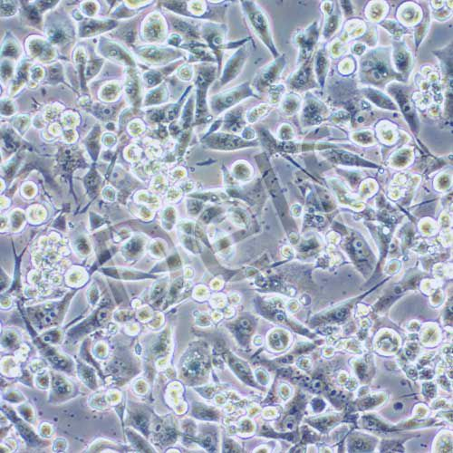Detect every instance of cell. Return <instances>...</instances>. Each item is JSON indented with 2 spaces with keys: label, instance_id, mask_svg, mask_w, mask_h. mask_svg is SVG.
Returning a JSON list of instances; mask_svg holds the SVG:
<instances>
[{
  "label": "cell",
  "instance_id": "cell-35",
  "mask_svg": "<svg viewBox=\"0 0 453 453\" xmlns=\"http://www.w3.org/2000/svg\"><path fill=\"white\" fill-rule=\"evenodd\" d=\"M393 408H394V410H395V411H403V403H401V402L395 403V404H394V406H393Z\"/></svg>",
  "mask_w": 453,
  "mask_h": 453
},
{
  "label": "cell",
  "instance_id": "cell-40",
  "mask_svg": "<svg viewBox=\"0 0 453 453\" xmlns=\"http://www.w3.org/2000/svg\"><path fill=\"white\" fill-rule=\"evenodd\" d=\"M277 320H278V321H283V320H284V316L281 315H277Z\"/></svg>",
  "mask_w": 453,
  "mask_h": 453
},
{
  "label": "cell",
  "instance_id": "cell-39",
  "mask_svg": "<svg viewBox=\"0 0 453 453\" xmlns=\"http://www.w3.org/2000/svg\"><path fill=\"white\" fill-rule=\"evenodd\" d=\"M337 395V392L336 391H332L330 393L331 397H334V396Z\"/></svg>",
  "mask_w": 453,
  "mask_h": 453
},
{
  "label": "cell",
  "instance_id": "cell-26",
  "mask_svg": "<svg viewBox=\"0 0 453 453\" xmlns=\"http://www.w3.org/2000/svg\"><path fill=\"white\" fill-rule=\"evenodd\" d=\"M162 77H163V74L161 73V72L150 71L148 73H144L143 80L145 82L146 85L152 87V86H155L159 83H161V81L162 80Z\"/></svg>",
  "mask_w": 453,
  "mask_h": 453
},
{
  "label": "cell",
  "instance_id": "cell-31",
  "mask_svg": "<svg viewBox=\"0 0 453 453\" xmlns=\"http://www.w3.org/2000/svg\"><path fill=\"white\" fill-rule=\"evenodd\" d=\"M321 388H322V384H321V382H320V381H315L314 384H313V389H314L315 391H320Z\"/></svg>",
  "mask_w": 453,
  "mask_h": 453
},
{
  "label": "cell",
  "instance_id": "cell-3",
  "mask_svg": "<svg viewBox=\"0 0 453 453\" xmlns=\"http://www.w3.org/2000/svg\"><path fill=\"white\" fill-rule=\"evenodd\" d=\"M250 97H257V95L254 92L251 84L245 82L236 85L235 87L211 96L209 99V106L211 108L212 115L221 116L226 111L238 106L243 101Z\"/></svg>",
  "mask_w": 453,
  "mask_h": 453
},
{
  "label": "cell",
  "instance_id": "cell-22",
  "mask_svg": "<svg viewBox=\"0 0 453 453\" xmlns=\"http://www.w3.org/2000/svg\"><path fill=\"white\" fill-rule=\"evenodd\" d=\"M173 25L177 30L182 32L185 35H188V37L195 39L199 37V32L197 30L196 27L188 22L179 18H173Z\"/></svg>",
  "mask_w": 453,
  "mask_h": 453
},
{
  "label": "cell",
  "instance_id": "cell-32",
  "mask_svg": "<svg viewBox=\"0 0 453 453\" xmlns=\"http://www.w3.org/2000/svg\"><path fill=\"white\" fill-rule=\"evenodd\" d=\"M346 315V310H340V311H338L336 314H335V317L336 318L339 319V320H341V319L345 318V316Z\"/></svg>",
  "mask_w": 453,
  "mask_h": 453
},
{
  "label": "cell",
  "instance_id": "cell-15",
  "mask_svg": "<svg viewBox=\"0 0 453 453\" xmlns=\"http://www.w3.org/2000/svg\"><path fill=\"white\" fill-rule=\"evenodd\" d=\"M244 111V107L239 104L230 111H226L223 118V127L233 134L242 130L246 122Z\"/></svg>",
  "mask_w": 453,
  "mask_h": 453
},
{
  "label": "cell",
  "instance_id": "cell-23",
  "mask_svg": "<svg viewBox=\"0 0 453 453\" xmlns=\"http://www.w3.org/2000/svg\"><path fill=\"white\" fill-rule=\"evenodd\" d=\"M286 89H287V86L281 83L272 85L267 92L269 93V104L276 105V104H280L281 101L283 99L285 93H286Z\"/></svg>",
  "mask_w": 453,
  "mask_h": 453
},
{
  "label": "cell",
  "instance_id": "cell-1",
  "mask_svg": "<svg viewBox=\"0 0 453 453\" xmlns=\"http://www.w3.org/2000/svg\"><path fill=\"white\" fill-rule=\"evenodd\" d=\"M360 80L362 83L370 84L383 87L393 79H403L399 73L393 69L390 51L385 49H375L363 56L360 61Z\"/></svg>",
  "mask_w": 453,
  "mask_h": 453
},
{
  "label": "cell",
  "instance_id": "cell-33",
  "mask_svg": "<svg viewBox=\"0 0 453 453\" xmlns=\"http://www.w3.org/2000/svg\"><path fill=\"white\" fill-rule=\"evenodd\" d=\"M355 449H357V450H364L365 449V443L361 442V441H359L355 444Z\"/></svg>",
  "mask_w": 453,
  "mask_h": 453
},
{
  "label": "cell",
  "instance_id": "cell-16",
  "mask_svg": "<svg viewBox=\"0 0 453 453\" xmlns=\"http://www.w3.org/2000/svg\"><path fill=\"white\" fill-rule=\"evenodd\" d=\"M210 142L213 148H217L219 150H231V149H237V148L246 147L249 145V143L243 141L242 139L238 138L235 135H230V134H219V135H212Z\"/></svg>",
  "mask_w": 453,
  "mask_h": 453
},
{
  "label": "cell",
  "instance_id": "cell-11",
  "mask_svg": "<svg viewBox=\"0 0 453 453\" xmlns=\"http://www.w3.org/2000/svg\"><path fill=\"white\" fill-rule=\"evenodd\" d=\"M387 91L398 103L401 111H403V115L406 117L407 121H409L411 126L415 130L418 126L417 116L414 107L411 103V98L409 96V90L407 87L399 85L397 83H391L387 86Z\"/></svg>",
  "mask_w": 453,
  "mask_h": 453
},
{
  "label": "cell",
  "instance_id": "cell-37",
  "mask_svg": "<svg viewBox=\"0 0 453 453\" xmlns=\"http://www.w3.org/2000/svg\"><path fill=\"white\" fill-rule=\"evenodd\" d=\"M293 361V357L291 356H287V357L283 358L281 362L283 363V364H288V363H290V362Z\"/></svg>",
  "mask_w": 453,
  "mask_h": 453
},
{
  "label": "cell",
  "instance_id": "cell-38",
  "mask_svg": "<svg viewBox=\"0 0 453 453\" xmlns=\"http://www.w3.org/2000/svg\"><path fill=\"white\" fill-rule=\"evenodd\" d=\"M400 384H401V386H403V387H406L408 385L407 382L403 380L400 382Z\"/></svg>",
  "mask_w": 453,
  "mask_h": 453
},
{
  "label": "cell",
  "instance_id": "cell-6",
  "mask_svg": "<svg viewBox=\"0 0 453 453\" xmlns=\"http://www.w3.org/2000/svg\"><path fill=\"white\" fill-rule=\"evenodd\" d=\"M319 35L320 30L317 21L313 22L304 29L297 31L294 35L293 44L298 51L296 66H300L313 58L315 46L318 42Z\"/></svg>",
  "mask_w": 453,
  "mask_h": 453
},
{
  "label": "cell",
  "instance_id": "cell-18",
  "mask_svg": "<svg viewBox=\"0 0 453 453\" xmlns=\"http://www.w3.org/2000/svg\"><path fill=\"white\" fill-rule=\"evenodd\" d=\"M363 92L369 100L373 102V104L377 105L378 107L384 108V109H388V110H393L397 111L398 107L396 106V104L393 103L391 98H389L387 96L384 95L383 92L378 91L374 88H364Z\"/></svg>",
  "mask_w": 453,
  "mask_h": 453
},
{
  "label": "cell",
  "instance_id": "cell-24",
  "mask_svg": "<svg viewBox=\"0 0 453 453\" xmlns=\"http://www.w3.org/2000/svg\"><path fill=\"white\" fill-rule=\"evenodd\" d=\"M126 92L128 97L131 99V102L136 103L139 100V95H140V86H139L138 81L136 79V77H133L128 80L126 85Z\"/></svg>",
  "mask_w": 453,
  "mask_h": 453
},
{
  "label": "cell",
  "instance_id": "cell-2",
  "mask_svg": "<svg viewBox=\"0 0 453 453\" xmlns=\"http://www.w3.org/2000/svg\"><path fill=\"white\" fill-rule=\"evenodd\" d=\"M240 6L248 23L257 39L264 44L274 59L278 58L280 54L273 39L269 17L263 8L254 1H241Z\"/></svg>",
  "mask_w": 453,
  "mask_h": 453
},
{
  "label": "cell",
  "instance_id": "cell-29",
  "mask_svg": "<svg viewBox=\"0 0 453 453\" xmlns=\"http://www.w3.org/2000/svg\"><path fill=\"white\" fill-rule=\"evenodd\" d=\"M97 111L100 114L102 117H110L112 114V110L111 108L100 107V109H97Z\"/></svg>",
  "mask_w": 453,
  "mask_h": 453
},
{
  "label": "cell",
  "instance_id": "cell-34",
  "mask_svg": "<svg viewBox=\"0 0 453 453\" xmlns=\"http://www.w3.org/2000/svg\"><path fill=\"white\" fill-rule=\"evenodd\" d=\"M240 325H241V327L243 329H248L250 327V322L248 320H242L241 322H240Z\"/></svg>",
  "mask_w": 453,
  "mask_h": 453
},
{
  "label": "cell",
  "instance_id": "cell-12",
  "mask_svg": "<svg viewBox=\"0 0 453 453\" xmlns=\"http://www.w3.org/2000/svg\"><path fill=\"white\" fill-rule=\"evenodd\" d=\"M412 55L404 43L396 42L392 46V66L403 78L407 77L412 69Z\"/></svg>",
  "mask_w": 453,
  "mask_h": 453
},
{
  "label": "cell",
  "instance_id": "cell-19",
  "mask_svg": "<svg viewBox=\"0 0 453 453\" xmlns=\"http://www.w3.org/2000/svg\"><path fill=\"white\" fill-rule=\"evenodd\" d=\"M302 102L298 95L295 92H290L283 97L281 101V111L284 112L286 116H293L296 112L301 110Z\"/></svg>",
  "mask_w": 453,
  "mask_h": 453
},
{
  "label": "cell",
  "instance_id": "cell-8",
  "mask_svg": "<svg viewBox=\"0 0 453 453\" xmlns=\"http://www.w3.org/2000/svg\"><path fill=\"white\" fill-rule=\"evenodd\" d=\"M202 33L204 39L207 41V46H210L216 56L219 70L221 69L223 54L226 51V25L223 23L206 24L204 25Z\"/></svg>",
  "mask_w": 453,
  "mask_h": 453
},
{
  "label": "cell",
  "instance_id": "cell-9",
  "mask_svg": "<svg viewBox=\"0 0 453 453\" xmlns=\"http://www.w3.org/2000/svg\"><path fill=\"white\" fill-rule=\"evenodd\" d=\"M286 86L296 92H306L307 90L319 88L314 73L313 58L309 61L304 63L303 65L298 67V69L291 73V76L287 80Z\"/></svg>",
  "mask_w": 453,
  "mask_h": 453
},
{
  "label": "cell",
  "instance_id": "cell-17",
  "mask_svg": "<svg viewBox=\"0 0 453 453\" xmlns=\"http://www.w3.org/2000/svg\"><path fill=\"white\" fill-rule=\"evenodd\" d=\"M139 54H141L142 58L147 59L148 61L154 63V64L167 63L169 58H173L181 55V54H178L176 51L159 48V47H155V46L141 48L139 50Z\"/></svg>",
  "mask_w": 453,
  "mask_h": 453
},
{
  "label": "cell",
  "instance_id": "cell-28",
  "mask_svg": "<svg viewBox=\"0 0 453 453\" xmlns=\"http://www.w3.org/2000/svg\"><path fill=\"white\" fill-rule=\"evenodd\" d=\"M168 43L171 44V45H173V46H179L180 44L181 43V37L180 35H175V34H173V35H171L169 36V39L168 40Z\"/></svg>",
  "mask_w": 453,
  "mask_h": 453
},
{
  "label": "cell",
  "instance_id": "cell-5",
  "mask_svg": "<svg viewBox=\"0 0 453 453\" xmlns=\"http://www.w3.org/2000/svg\"><path fill=\"white\" fill-rule=\"evenodd\" d=\"M287 65L286 55L280 54L255 74L251 86L256 93H266L272 85L278 84L281 74Z\"/></svg>",
  "mask_w": 453,
  "mask_h": 453
},
{
  "label": "cell",
  "instance_id": "cell-4",
  "mask_svg": "<svg viewBox=\"0 0 453 453\" xmlns=\"http://www.w3.org/2000/svg\"><path fill=\"white\" fill-rule=\"evenodd\" d=\"M218 67L215 65H204L198 69L197 76V120H204L209 118V103L207 101V93L210 86L215 80L218 72Z\"/></svg>",
  "mask_w": 453,
  "mask_h": 453
},
{
  "label": "cell",
  "instance_id": "cell-25",
  "mask_svg": "<svg viewBox=\"0 0 453 453\" xmlns=\"http://www.w3.org/2000/svg\"><path fill=\"white\" fill-rule=\"evenodd\" d=\"M165 99V90L161 87L156 88L153 92H150L146 97L145 104L152 105V104H159L162 103Z\"/></svg>",
  "mask_w": 453,
  "mask_h": 453
},
{
  "label": "cell",
  "instance_id": "cell-14",
  "mask_svg": "<svg viewBox=\"0 0 453 453\" xmlns=\"http://www.w3.org/2000/svg\"><path fill=\"white\" fill-rule=\"evenodd\" d=\"M323 11L326 15V21L323 28V36L325 39H330L332 35L337 31L341 23V15L339 11L334 12V4L332 2L326 1L322 6Z\"/></svg>",
  "mask_w": 453,
  "mask_h": 453
},
{
  "label": "cell",
  "instance_id": "cell-30",
  "mask_svg": "<svg viewBox=\"0 0 453 453\" xmlns=\"http://www.w3.org/2000/svg\"><path fill=\"white\" fill-rule=\"evenodd\" d=\"M237 368H238V371L241 372L243 374H247V375L250 374V371L248 370L246 366H244L242 364H238V365H237Z\"/></svg>",
  "mask_w": 453,
  "mask_h": 453
},
{
  "label": "cell",
  "instance_id": "cell-36",
  "mask_svg": "<svg viewBox=\"0 0 453 453\" xmlns=\"http://www.w3.org/2000/svg\"><path fill=\"white\" fill-rule=\"evenodd\" d=\"M310 382V379L308 378V377H303V378H301L299 380V384H303V385H307L308 383Z\"/></svg>",
  "mask_w": 453,
  "mask_h": 453
},
{
  "label": "cell",
  "instance_id": "cell-10",
  "mask_svg": "<svg viewBox=\"0 0 453 453\" xmlns=\"http://www.w3.org/2000/svg\"><path fill=\"white\" fill-rule=\"evenodd\" d=\"M301 111V121L305 126H313L322 123L329 115L327 105L311 93H307Z\"/></svg>",
  "mask_w": 453,
  "mask_h": 453
},
{
  "label": "cell",
  "instance_id": "cell-13",
  "mask_svg": "<svg viewBox=\"0 0 453 453\" xmlns=\"http://www.w3.org/2000/svg\"><path fill=\"white\" fill-rule=\"evenodd\" d=\"M329 66H330V61H329V58H328L327 48L325 46L320 47L318 50L316 51L315 55L313 56L314 73H315L319 88H324V86L326 85Z\"/></svg>",
  "mask_w": 453,
  "mask_h": 453
},
{
  "label": "cell",
  "instance_id": "cell-7",
  "mask_svg": "<svg viewBox=\"0 0 453 453\" xmlns=\"http://www.w3.org/2000/svg\"><path fill=\"white\" fill-rule=\"evenodd\" d=\"M250 47L251 46L249 41L244 46L235 50L234 53L228 58L225 65L223 66L222 72L220 73L221 74L219 78L220 86H225L231 84L232 81L237 79L240 76L250 58L251 53Z\"/></svg>",
  "mask_w": 453,
  "mask_h": 453
},
{
  "label": "cell",
  "instance_id": "cell-21",
  "mask_svg": "<svg viewBox=\"0 0 453 453\" xmlns=\"http://www.w3.org/2000/svg\"><path fill=\"white\" fill-rule=\"evenodd\" d=\"M144 36L149 40H159L163 34L162 25L161 22L155 17L150 18V21L146 23V27L144 28Z\"/></svg>",
  "mask_w": 453,
  "mask_h": 453
},
{
  "label": "cell",
  "instance_id": "cell-20",
  "mask_svg": "<svg viewBox=\"0 0 453 453\" xmlns=\"http://www.w3.org/2000/svg\"><path fill=\"white\" fill-rule=\"evenodd\" d=\"M272 105L269 104H260L257 106L251 108L250 111H248L246 115V122L249 123H254L258 120L261 119L262 117L267 116L269 111H271Z\"/></svg>",
  "mask_w": 453,
  "mask_h": 453
},
{
  "label": "cell",
  "instance_id": "cell-27",
  "mask_svg": "<svg viewBox=\"0 0 453 453\" xmlns=\"http://www.w3.org/2000/svg\"><path fill=\"white\" fill-rule=\"evenodd\" d=\"M192 111H193V104H192V99H191L186 104L182 115V119L184 121V123H187L192 121Z\"/></svg>",
  "mask_w": 453,
  "mask_h": 453
}]
</instances>
